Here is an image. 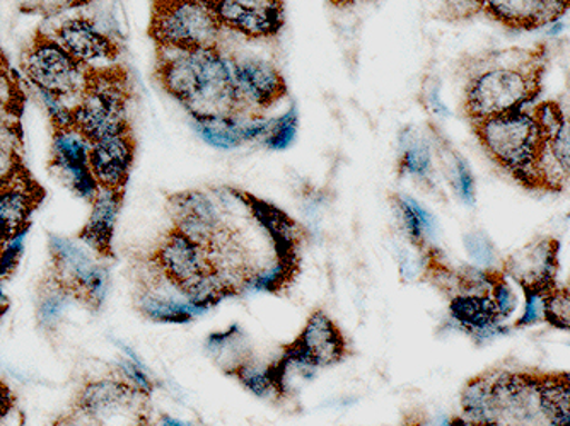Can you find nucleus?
Wrapping results in <instances>:
<instances>
[{
  "label": "nucleus",
  "mask_w": 570,
  "mask_h": 426,
  "mask_svg": "<svg viewBox=\"0 0 570 426\" xmlns=\"http://www.w3.org/2000/svg\"><path fill=\"white\" fill-rule=\"evenodd\" d=\"M460 405L480 426H570V371H483L464 384Z\"/></svg>",
  "instance_id": "obj_1"
},
{
  "label": "nucleus",
  "mask_w": 570,
  "mask_h": 426,
  "mask_svg": "<svg viewBox=\"0 0 570 426\" xmlns=\"http://www.w3.org/2000/svg\"><path fill=\"white\" fill-rule=\"evenodd\" d=\"M156 51V81L191 121L248 117L236 88L235 51L226 50L224 44L194 51Z\"/></svg>",
  "instance_id": "obj_2"
},
{
  "label": "nucleus",
  "mask_w": 570,
  "mask_h": 426,
  "mask_svg": "<svg viewBox=\"0 0 570 426\" xmlns=\"http://www.w3.org/2000/svg\"><path fill=\"white\" fill-rule=\"evenodd\" d=\"M541 56L515 51L490 56L464 86V113L472 123L521 110L540 92Z\"/></svg>",
  "instance_id": "obj_3"
},
{
  "label": "nucleus",
  "mask_w": 570,
  "mask_h": 426,
  "mask_svg": "<svg viewBox=\"0 0 570 426\" xmlns=\"http://www.w3.org/2000/svg\"><path fill=\"white\" fill-rule=\"evenodd\" d=\"M150 397L118 371L98 377L79 387L69 412L53 426H154Z\"/></svg>",
  "instance_id": "obj_4"
},
{
  "label": "nucleus",
  "mask_w": 570,
  "mask_h": 426,
  "mask_svg": "<svg viewBox=\"0 0 570 426\" xmlns=\"http://www.w3.org/2000/svg\"><path fill=\"white\" fill-rule=\"evenodd\" d=\"M480 146L492 161L528 186H541L540 165L547 137L533 111H509L476 121Z\"/></svg>",
  "instance_id": "obj_5"
},
{
  "label": "nucleus",
  "mask_w": 570,
  "mask_h": 426,
  "mask_svg": "<svg viewBox=\"0 0 570 426\" xmlns=\"http://www.w3.org/2000/svg\"><path fill=\"white\" fill-rule=\"evenodd\" d=\"M130 99L132 86L124 67H89L85 91L72 108V128L89 143L128 133Z\"/></svg>",
  "instance_id": "obj_6"
},
{
  "label": "nucleus",
  "mask_w": 570,
  "mask_h": 426,
  "mask_svg": "<svg viewBox=\"0 0 570 426\" xmlns=\"http://www.w3.org/2000/svg\"><path fill=\"white\" fill-rule=\"evenodd\" d=\"M150 40L156 50L223 47L224 30L207 0H150Z\"/></svg>",
  "instance_id": "obj_7"
},
{
  "label": "nucleus",
  "mask_w": 570,
  "mask_h": 426,
  "mask_svg": "<svg viewBox=\"0 0 570 426\" xmlns=\"http://www.w3.org/2000/svg\"><path fill=\"white\" fill-rule=\"evenodd\" d=\"M351 339L323 307L311 310L296 338L282 346L275 360L282 368L313 379L320 370L333 368L354 357Z\"/></svg>",
  "instance_id": "obj_8"
},
{
  "label": "nucleus",
  "mask_w": 570,
  "mask_h": 426,
  "mask_svg": "<svg viewBox=\"0 0 570 426\" xmlns=\"http://www.w3.org/2000/svg\"><path fill=\"white\" fill-rule=\"evenodd\" d=\"M22 70L38 91L60 99H79L89 73V67L77 62L53 37L45 33H38L26 48Z\"/></svg>",
  "instance_id": "obj_9"
},
{
  "label": "nucleus",
  "mask_w": 570,
  "mask_h": 426,
  "mask_svg": "<svg viewBox=\"0 0 570 426\" xmlns=\"http://www.w3.org/2000/svg\"><path fill=\"white\" fill-rule=\"evenodd\" d=\"M50 277L67 290L73 300L96 313L108 294L107 265L96 261L85 248L62 237H50Z\"/></svg>",
  "instance_id": "obj_10"
},
{
  "label": "nucleus",
  "mask_w": 570,
  "mask_h": 426,
  "mask_svg": "<svg viewBox=\"0 0 570 426\" xmlns=\"http://www.w3.org/2000/svg\"><path fill=\"white\" fill-rule=\"evenodd\" d=\"M224 30L246 40H274L285 26L284 0H207Z\"/></svg>",
  "instance_id": "obj_11"
},
{
  "label": "nucleus",
  "mask_w": 570,
  "mask_h": 426,
  "mask_svg": "<svg viewBox=\"0 0 570 426\" xmlns=\"http://www.w3.org/2000/svg\"><path fill=\"white\" fill-rule=\"evenodd\" d=\"M166 210L171 226L202 246L209 245L230 219L226 204L205 190H184L168 195Z\"/></svg>",
  "instance_id": "obj_12"
},
{
  "label": "nucleus",
  "mask_w": 570,
  "mask_h": 426,
  "mask_svg": "<svg viewBox=\"0 0 570 426\" xmlns=\"http://www.w3.org/2000/svg\"><path fill=\"white\" fill-rule=\"evenodd\" d=\"M235 77L239 99L249 118L265 117L289 92L281 69L261 57L235 53Z\"/></svg>",
  "instance_id": "obj_13"
},
{
  "label": "nucleus",
  "mask_w": 570,
  "mask_h": 426,
  "mask_svg": "<svg viewBox=\"0 0 570 426\" xmlns=\"http://www.w3.org/2000/svg\"><path fill=\"white\" fill-rule=\"evenodd\" d=\"M91 143L72 127L56 128L51 143V169L57 178L82 200L92 201L99 194V186L89 168Z\"/></svg>",
  "instance_id": "obj_14"
},
{
  "label": "nucleus",
  "mask_w": 570,
  "mask_h": 426,
  "mask_svg": "<svg viewBox=\"0 0 570 426\" xmlns=\"http://www.w3.org/2000/svg\"><path fill=\"white\" fill-rule=\"evenodd\" d=\"M559 271V242L541 237L518 249L502 262V274L523 290H550L557 285Z\"/></svg>",
  "instance_id": "obj_15"
},
{
  "label": "nucleus",
  "mask_w": 570,
  "mask_h": 426,
  "mask_svg": "<svg viewBox=\"0 0 570 426\" xmlns=\"http://www.w3.org/2000/svg\"><path fill=\"white\" fill-rule=\"evenodd\" d=\"M136 161L134 131L89 146V168L99 190L124 191Z\"/></svg>",
  "instance_id": "obj_16"
},
{
  "label": "nucleus",
  "mask_w": 570,
  "mask_h": 426,
  "mask_svg": "<svg viewBox=\"0 0 570 426\" xmlns=\"http://www.w3.org/2000/svg\"><path fill=\"white\" fill-rule=\"evenodd\" d=\"M53 40L70 57L86 67L96 62H114L120 57L121 47L115 38L99 30L88 18H73L53 30Z\"/></svg>",
  "instance_id": "obj_17"
},
{
  "label": "nucleus",
  "mask_w": 570,
  "mask_h": 426,
  "mask_svg": "<svg viewBox=\"0 0 570 426\" xmlns=\"http://www.w3.org/2000/svg\"><path fill=\"white\" fill-rule=\"evenodd\" d=\"M450 314L463 333L476 343L489 341L505 331L489 290L456 294L450 299Z\"/></svg>",
  "instance_id": "obj_18"
},
{
  "label": "nucleus",
  "mask_w": 570,
  "mask_h": 426,
  "mask_svg": "<svg viewBox=\"0 0 570 426\" xmlns=\"http://www.w3.org/2000/svg\"><path fill=\"white\" fill-rule=\"evenodd\" d=\"M197 136L220 150H233L258 142L267 136L271 118L226 117L191 121Z\"/></svg>",
  "instance_id": "obj_19"
},
{
  "label": "nucleus",
  "mask_w": 570,
  "mask_h": 426,
  "mask_svg": "<svg viewBox=\"0 0 570 426\" xmlns=\"http://www.w3.org/2000/svg\"><path fill=\"white\" fill-rule=\"evenodd\" d=\"M124 197V191L99 190L91 201V216L79 232V239L102 261L115 258V227Z\"/></svg>",
  "instance_id": "obj_20"
},
{
  "label": "nucleus",
  "mask_w": 570,
  "mask_h": 426,
  "mask_svg": "<svg viewBox=\"0 0 570 426\" xmlns=\"http://www.w3.org/2000/svg\"><path fill=\"white\" fill-rule=\"evenodd\" d=\"M41 198L43 191L40 186L28 178L26 172L0 188V227L8 234L9 239L28 230L31 216Z\"/></svg>",
  "instance_id": "obj_21"
},
{
  "label": "nucleus",
  "mask_w": 570,
  "mask_h": 426,
  "mask_svg": "<svg viewBox=\"0 0 570 426\" xmlns=\"http://www.w3.org/2000/svg\"><path fill=\"white\" fill-rule=\"evenodd\" d=\"M483 11L509 28H538L556 21L569 6L562 0H479Z\"/></svg>",
  "instance_id": "obj_22"
},
{
  "label": "nucleus",
  "mask_w": 570,
  "mask_h": 426,
  "mask_svg": "<svg viewBox=\"0 0 570 426\" xmlns=\"http://www.w3.org/2000/svg\"><path fill=\"white\" fill-rule=\"evenodd\" d=\"M134 304L140 316L161 325H188L202 316L190 304L184 303L165 288L156 287L142 278H136Z\"/></svg>",
  "instance_id": "obj_23"
},
{
  "label": "nucleus",
  "mask_w": 570,
  "mask_h": 426,
  "mask_svg": "<svg viewBox=\"0 0 570 426\" xmlns=\"http://www.w3.org/2000/svg\"><path fill=\"white\" fill-rule=\"evenodd\" d=\"M392 201L410 245L417 251H425L431 246V239L434 236V217L409 195H393Z\"/></svg>",
  "instance_id": "obj_24"
},
{
  "label": "nucleus",
  "mask_w": 570,
  "mask_h": 426,
  "mask_svg": "<svg viewBox=\"0 0 570 426\" xmlns=\"http://www.w3.org/2000/svg\"><path fill=\"white\" fill-rule=\"evenodd\" d=\"M570 178V117H563L562 123L547 142L540 165L541 186L559 185Z\"/></svg>",
  "instance_id": "obj_25"
},
{
  "label": "nucleus",
  "mask_w": 570,
  "mask_h": 426,
  "mask_svg": "<svg viewBox=\"0 0 570 426\" xmlns=\"http://www.w3.org/2000/svg\"><path fill=\"white\" fill-rule=\"evenodd\" d=\"M402 149H400L396 172L399 176H410L422 185H432L434 175V161H432L431 147L417 136H402Z\"/></svg>",
  "instance_id": "obj_26"
},
{
  "label": "nucleus",
  "mask_w": 570,
  "mask_h": 426,
  "mask_svg": "<svg viewBox=\"0 0 570 426\" xmlns=\"http://www.w3.org/2000/svg\"><path fill=\"white\" fill-rule=\"evenodd\" d=\"M70 299L72 297L50 275L41 280L38 288L37 317L38 325L45 333H56L59 329Z\"/></svg>",
  "instance_id": "obj_27"
},
{
  "label": "nucleus",
  "mask_w": 570,
  "mask_h": 426,
  "mask_svg": "<svg viewBox=\"0 0 570 426\" xmlns=\"http://www.w3.org/2000/svg\"><path fill=\"white\" fill-rule=\"evenodd\" d=\"M297 130H299V113L293 105L281 117L271 118V127L261 146L267 147L268 150L289 149L296 142Z\"/></svg>",
  "instance_id": "obj_28"
},
{
  "label": "nucleus",
  "mask_w": 570,
  "mask_h": 426,
  "mask_svg": "<svg viewBox=\"0 0 570 426\" xmlns=\"http://www.w3.org/2000/svg\"><path fill=\"white\" fill-rule=\"evenodd\" d=\"M546 323L557 329L570 331V285L550 288L547 296Z\"/></svg>",
  "instance_id": "obj_29"
},
{
  "label": "nucleus",
  "mask_w": 570,
  "mask_h": 426,
  "mask_svg": "<svg viewBox=\"0 0 570 426\" xmlns=\"http://www.w3.org/2000/svg\"><path fill=\"white\" fill-rule=\"evenodd\" d=\"M490 296L494 299L495 307H498L499 314H501L502 321H508L509 317L518 309V296H515L514 288L509 284L508 277L501 271L492 270V277H490Z\"/></svg>",
  "instance_id": "obj_30"
},
{
  "label": "nucleus",
  "mask_w": 570,
  "mask_h": 426,
  "mask_svg": "<svg viewBox=\"0 0 570 426\" xmlns=\"http://www.w3.org/2000/svg\"><path fill=\"white\" fill-rule=\"evenodd\" d=\"M524 307L520 319L515 321L514 328H531V326L546 323L547 296L549 290H523Z\"/></svg>",
  "instance_id": "obj_31"
},
{
  "label": "nucleus",
  "mask_w": 570,
  "mask_h": 426,
  "mask_svg": "<svg viewBox=\"0 0 570 426\" xmlns=\"http://www.w3.org/2000/svg\"><path fill=\"white\" fill-rule=\"evenodd\" d=\"M451 181H453L454 191L464 204H475V179H473L472 169L469 168L463 157H454L453 179Z\"/></svg>",
  "instance_id": "obj_32"
},
{
  "label": "nucleus",
  "mask_w": 570,
  "mask_h": 426,
  "mask_svg": "<svg viewBox=\"0 0 570 426\" xmlns=\"http://www.w3.org/2000/svg\"><path fill=\"white\" fill-rule=\"evenodd\" d=\"M24 236L26 232L16 234L2 246L0 249V284H4L12 274H14L16 268H18L19 259L22 256V249H24Z\"/></svg>",
  "instance_id": "obj_33"
},
{
  "label": "nucleus",
  "mask_w": 570,
  "mask_h": 426,
  "mask_svg": "<svg viewBox=\"0 0 570 426\" xmlns=\"http://www.w3.org/2000/svg\"><path fill=\"white\" fill-rule=\"evenodd\" d=\"M21 172H24V168L18 152L9 140L0 137V188L18 178Z\"/></svg>",
  "instance_id": "obj_34"
},
{
  "label": "nucleus",
  "mask_w": 570,
  "mask_h": 426,
  "mask_svg": "<svg viewBox=\"0 0 570 426\" xmlns=\"http://www.w3.org/2000/svg\"><path fill=\"white\" fill-rule=\"evenodd\" d=\"M118 374L124 379H127L128 383L139 387V389L146 390V393L153 394L154 389H156V384L153 383L146 368L136 358H132V360H121L118 364Z\"/></svg>",
  "instance_id": "obj_35"
},
{
  "label": "nucleus",
  "mask_w": 570,
  "mask_h": 426,
  "mask_svg": "<svg viewBox=\"0 0 570 426\" xmlns=\"http://www.w3.org/2000/svg\"><path fill=\"white\" fill-rule=\"evenodd\" d=\"M466 248H469L470 255L480 265H492L495 261L494 248H492V242L485 236L472 234V236L466 237Z\"/></svg>",
  "instance_id": "obj_36"
},
{
  "label": "nucleus",
  "mask_w": 570,
  "mask_h": 426,
  "mask_svg": "<svg viewBox=\"0 0 570 426\" xmlns=\"http://www.w3.org/2000/svg\"><path fill=\"white\" fill-rule=\"evenodd\" d=\"M16 405V396L12 393L11 387L4 383V380H0V423L4 422L8 418L9 413L12 412Z\"/></svg>",
  "instance_id": "obj_37"
},
{
  "label": "nucleus",
  "mask_w": 570,
  "mask_h": 426,
  "mask_svg": "<svg viewBox=\"0 0 570 426\" xmlns=\"http://www.w3.org/2000/svg\"><path fill=\"white\" fill-rule=\"evenodd\" d=\"M328 2L336 9H351L364 4V2H370V0H328Z\"/></svg>",
  "instance_id": "obj_38"
},
{
  "label": "nucleus",
  "mask_w": 570,
  "mask_h": 426,
  "mask_svg": "<svg viewBox=\"0 0 570 426\" xmlns=\"http://www.w3.org/2000/svg\"><path fill=\"white\" fill-rule=\"evenodd\" d=\"M9 307H11V303H9V297L6 296L4 290H2V284H0V319L6 316Z\"/></svg>",
  "instance_id": "obj_39"
},
{
  "label": "nucleus",
  "mask_w": 570,
  "mask_h": 426,
  "mask_svg": "<svg viewBox=\"0 0 570 426\" xmlns=\"http://www.w3.org/2000/svg\"><path fill=\"white\" fill-rule=\"evenodd\" d=\"M163 426H191L188 423L179 422V419H173L171 416H163Z\"/></svg>",
  "instance_id": "obj_40"
},
{
  "label": "nucleus",
  "mask_w": 570,
  "mask_h": 426,
  "mask_svg": "<svg viewBox=\"0 0 570 426\" xmlns=\"http://www.w3.org/2000/svg\"><path fill=\"white\" fill-rule=\"evenodd\" d=\"M563 30V22H556V24H552V28H550L549 34L550 37H556V34H559L560 31Z\"/></svg>",
  "instance_id": "obj_41"
},
{
  "label": "nucleus",
  "mask_w": 570,
  "mask_h": 426,
  "mask_svg": "<svg viewBox=\"0 0 570 426\" xmlns=\"http://www.w3.org/2000/svg\"><path fill=\"white\" fill-rule=\"evenodd\" d=\"M456 426H480L475 425V423L466 422V419L463 418V416H456Z\"/></svg>",
  "instance_id": "obj_42"
},
{
  "label": "nucleus",
  "mask_w": 570,
  "mask_h": 426,
  "mask_svg": "<svg viewBox=\"0 0 570 426\" xmlns=\"http://www.w3.org/2000/svg\"><path fill=\"white\" fill-rule=\"evenodd\" d=\"M8 241V234H6L4 230H2V227H0V249H2V246H4Z\"/></svg>",
  "instance_id": "obj_43"
},
{
  "label": "nucleus",
  "mask_w": 570,
  "mask_h": 426,
  "mask_svg": "<svg viewBox=\"0 0 570 426\" xmlns=\"http://www.w3.org/2000/svg\"><path fill=\"white\" fill-rule=\"evenodd\" d=\"M89 2V0H67V6H81Z\"/></svg>",
  "instance_id": "obj_44"
},
{
  "label": "nucleus",
  "mask_w": 570,
  "mask_h": 426,
  "mask_svg": "<svg viewBox=\"0 0 570 426\" xmlns=\"http://www.w3.org/2000/svg\"><path fill=\"white\" fill-rule=\"evenodd\" d=\"M570 285V284H569Z\"/></svg>",
  "instance_id": "obj_45"
}]
</instances>
